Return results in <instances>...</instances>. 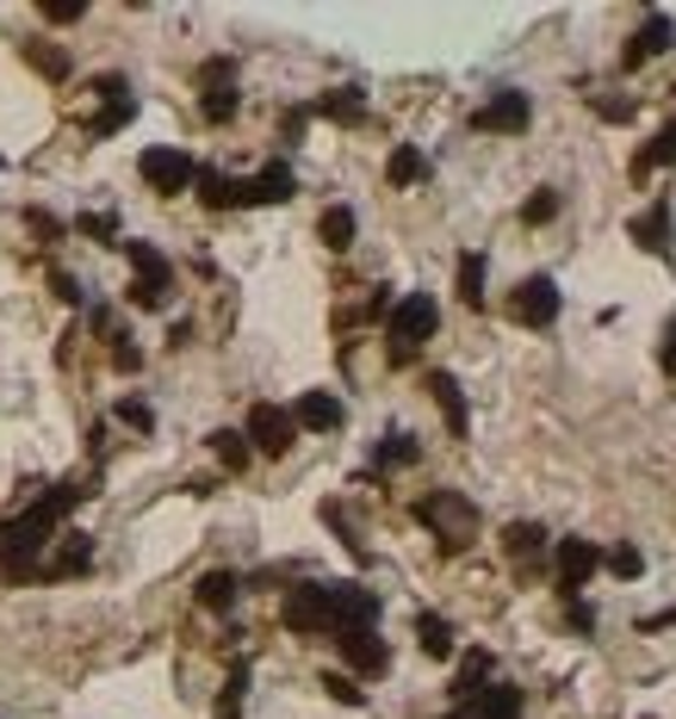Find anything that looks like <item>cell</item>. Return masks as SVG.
I'll return each instance as SVG.
<instances>
[{
    "mask_svg": "<svg viewBox=\"0 0 676 719\" xmlns=\"http://www.w3.org/2000/svg\"><path fill=\"white\" fill-rule=\"evenodd\" d=\"M441 329V304L428 298V292H404V298L391 304L386 317V341H391V366H410L416 347Z\"/></svg>",
    "mask_w": 676,
    "mask_h": 719,
    "instance_id": "cell-1",
    "label": "cell"
},
{
    "mask_svg": "<svg viewBox=\"0 0 676 719\" xmlns=\"http://www.w3.org/2000/svg\"><path fill=\"white\" fill-rule=\"evenodd\" d=\"M416 521L435 528V540H441L447 552H460L465 540L478 533V503L460 496V491H428V496H416Z\"/></svg>",
    "mask_w": 676,
    "mask_h": 719,
    "instance_id": "cell-2",
    "label": "cell"
},
{
    "mask_svg": "<svg viewBox=\"0 0 676 719\" xmlns=\"http://www.w3.org/2000/svg\"><path fill=\"white\" fill-rule=\"evenodd\" d=\"M280 621H286V633H335V596H329V584H298L286 589V602H280Z\"/></svg>",
    "mask_w": 676,
    "mask_h": 719,
    "instance_id": "cell-3",
    "label": "cell"
},
{
    "mask_svg": "<svg viewBox=\"0 0 676 719\" xmlns=\"http://www.w3.org/2000/svg\"><path fill=\"white\" fill-rule=\"evenodd\" d=\"M137 174L150 180L162 199H175V192H187L193 187V174H199V162L187 150H175V143H155V150H143L137 155Z\"/></svg>",
    "mask_w": 676,
    "mask_h": 719,
    "instance_id": "cell-4",
    "label": "cell"
},
{
    "mask_svg": "<svg viewBox=\"0 0 676 719\" xmlns=\"http://www.w3.org/2000/svg\"><path fill=\"white\" fill-rule=\"evenodd\" d=\"M242 440H249V453L286 459V453H292V440H298V422H292V410H280V403H254V410H249V428H242Z\"/></svg>",
    "mask_w": 676,
    "mask_h": 719,
    "instance_id": "cell-5",
    "label": "cell"
},
{
    "mask_svg": "<svg viewBox=\"0 0 676 719\" xmlns=\"http://www.w3.org/2000/svg\"><path fill=\"white\" fill-rule=\"evenodd\" d=\"M559 304H565V292L546 273H527L522 285H515V298H509V317L522 322V329H553L559 322Z\"/></svg>",
    "mask_w": 676,
    "mask_h": 719,
    "instance_id": "cell-6",
    "label": "cell"
},
{
    "mask_svg": "<svg viewBox=\"0 0 676 719\" xmlns=\"http://www.w3.org/2000/svg\"><path fill=\"white\" fill-rule=\"evenodd\" d=\"M527 118H534V99L515 94V87H502V94H490L472 113V131H497V137H522L527 131Z\"/></svg>",
    "mask_w": 676,
    "mask_h": 719,
    "instance_id": "cell-7",
    "label": "cell"
},
{
    "mask_svg": "<svg viewBox=\"0 0 676 719\" xmlns=\"http://www.w3.org/2000/svg\"><path fill=\"white\" fill-rule=\"evenodd\" d=\"M342 658H348L354 676H386L391 670V645L379 639V626H354V633H335Z\"/></svg>",
    "mask_w": 676,
    "mask_h": 719,
    "instance_id": "cell-8",
    "label": "cell"
},
{
    "mask_svg": "<svg viewBox=\"0 0 676 719\" xmlns=\"http://www.w3.org/2000/svg\"><path fill=\"white\" fill-rule=\"evenodd\" d=\"M671 44H676V20L671 13H645V25H639L633 38H627V50H620V69L633 75V69H645L652 57H664Z\"/></svg>",
    "mask_w": 676,
    "mask_h": 719,
    "instance_id": "cell-9",
    "label": "cell"
},
{
    "mask_svg": "<svg viewBox=\"0 0 676 719\" xmlns=\"http://www.w3.org/2000/svg\"><path fill=\"white\" fill-rule=\"evenodd\" d=\"M236 69L224 57L217 62H205V69H199V81H205V99H199V106H205V118H212V125H230L236 118V106H242V99H236Z\"/></svg>",
    "mask_w": 676,
    "mask_h": 719,
    "instance_id": "cell-10",
    "label": "cell"
},
{
    "mask_svg": "<svg viewBox=\"0 0 676 719\" xmlns=\"http://www.w3.org/2000/svg\"><path fill=\"white\" fill-rule=\"evenodd\" d=\"M94 94L106 99V106H99V118H94V137H112V131H124V125H131V113H137L131 81H124V75H99V81H94Z\"/></svg>",
    "mask_w": 676,
    "mask_h": 719,
    "instance_id": "cell-11",
    "label": "cell"
},
{
    "mask_svg": "<svg viewBox=\"0 0 676 719\" xmlns=\"http://www.w3.org/2000/svg\"><path fill=\"white\" fill-rule=\"evenodd\" d=\"M671 236H676L671 199H657V205H645V211L633 217V243L645 248V255H657V261H671Z\"/></svg>",
    "mask_w": 676,
    "mask_h": 719,
    "instance_id": "cell-12",
    "label": "cell"
},
{
    "mask_svg": "<svg viewBox=\"0 0 676 719\" xmlns=\"http://www.w3.org/2000/svg\"><path fill=\"white\" fill-rule=\"evenodd\" d=\"M292 192H298L292 168H286V162H268L254 180H242V205H286Z\"/></svg>",
    "mask_w": 676,
    "mask_h": 719,
    "instance_id": "cell-13",
    "label": "cell"
},
{
    "mask_svg": "<svg viewBox=\"0 0 676 719\" xmlns=\"http://www.w3.org/2000/svg\"><path fill=\"white\" fill-rule=\"evenodd\" d=\"M428 391H435V403H441V416H447V435L465 440L472 435V410H465V391L453 373H428Z\"/></svg>",
    "mask_w": 676,
    "mask_h": 719,
    "instance_id": "cell-14",
    "label": "cell"
},
{
    "mask_svg": "<svg viewBox=\"0 0 676 719\" xmlns=\"http://www.w3.org/2000/svg\"><path fill=\"white\" fill-rule=\"evenodd\" d=\"M596 570H602V552L590 546V540H565V546H559V584H565V596H578Z\"/></svg>",
    "mask_w": 676,
    "mask_h": 719,
    "instance_id": "cell-15",
    "label": "cell"
},
{
    "mask_svg": "<svg viewBox=\"0 0 676 719\" xmlns=\"http://www.w3.org/2000/svg\"><path fill=\"white\" fill-rule=\"evenodd\" d=\"M472 719H522V688L515 682H484L478 695L465 700Z\"/></svg>",
    "mask_w": 676,
    "mask_h": 719,
    "instance_id": "cell-16",
    "label": "cell"
},
{
    "mask_svg": "<svg viewBox=\"0 0 676 719\" xmlns=\"http://www.w3.org/2000/svg\"><path fill=\"white\" fill-rule=\"evenodd\" d=\"M342 416H348V410H342V398H335V391H305V398H298V410H292V422H298V428H317V435H335V428H342Z\"/></svg>",
    "mask_w": 676,
    "mask_h": 719,
    "instance_id": "cell-17",
    "label": "cell"
},
{
    "mask_svg": "<svg viewBox=\"0 0 676 719\" xmlns=\"http://www.w3.org/2000/svg\"><path fill=\"white\" fill-rule=\"evenodd\" d=\"M87 565H94V540H87V533H69V540L50 552V565H38V577H81Z\"/></svg>",
    "mask_w": 676,
    "mask_h": 719,
    "instance_id": "cell-18",
    "label": "cell"
},
{
    "mask_svg": "<svg viewBox=\"0 0 676 719\" xmlns=\"http://www.w3.org/2000/svg\"><path fill=\"white\" fill-rule=\"evenodd\" d=\"M193 187H199V205L205 211H236L242 205V180H230V174H217V168H199Z\"/></svg>",
    "mask_w": 676,
    "mask_h": 719,
    "instance_id": "cell-19",
    "label": "cell"
},
{
    "mask_svg": "<svg viewBox=\"0 0 676 719\" xmlns=\"http://www.w3.org/2000/svg\"><path fill=\"white\" fill-rule=\"evenodd\" d=\"M310 113L329 118V125H360V118H367V99H360V87H329Z\"/></svg>",
    "mask_w": 676,
    "mask_h": 719,
    "instance_id": "cell-20",
    "label": "cell"
},
{
    "mask_svg": "<svg viewBox=\"0 0 676 719\" xmlns=\"http://www.w3.org/2000/svg\"><path fill=\"white\" fill-rule=\"evenodd\" d=\"M490 670H497V658H490V651H465V658H460V676H453V700L465 707V700H472L484 682H490Z\"/></svg>",
    "mask_w": 676,
    "mask_h": 719,
    "instance_id": "cell-21",
    "label": "cell"
},
{
    "mask_svg": "<svg viewBox=\"0 0 676 719\" xmlns=\"http://www.w3.org/2000/svg\"><path fill=\"white\" fill-rule=\"evenodd\" d=\"M124 248V261L137 267V280H155V285H175V267H168V255L150 243H118Z\"/></svg>",
    "mask_w": 676,
    "mask_h": 719,
    "instance_id": "cell-22",
    "label": "cell"
},
{
    "mask_svg": "<svg viewBox=\"0 0 676 719\" xmlns=\"http://www.w3.org/2000/svg\"><path fill=\"white\" fill-rule=\"evenodd\" d=\"M354 229H360V217H354L348 205H329L323 217H317V236H323V248H335V255L354 248Z\"/></svg>",
    "mask_w": 676,
    "mask_h": 719,
    "instance_id": "cell-23",
    "label": "cell"
},
{
    "mask_svg": "<svg viewBox=\"0 0 676 719\" xmlns=\"http://www.w3.org/2000/svg\"><path fill=\"white\" fill-rule=\"evenodd\" d=\"M502 552H509V558H541L546 528L541 521H509V528H502Z\"/></svg>",
    "mask_w": 676,
    "mask_h": 719,
    "instance_id": "cell-24",
    "label": "cell"
},
{
    "mask_svg": "<svg viewBox=\"0 0 676 719\" xmlns=\"http://www.w3.org/2000/svg\"><path fill=\"white\" fill-rule=\"evenodd\" d=\"M236 577L230 570H205V577H199V608H212V614H230L236 608Z\"/></svg>",
    "mask_w": 676,
    "mask_h": 719,
    "instance_id": "cell-25",
    "label": "cell"
},
{
    "mask_svg": "<svg viewBox=\"0 0 676 719\" xmlns=\"http://www.w3.org/2000/svg\"><path fill=\"white\" fill-rule=\"evenodd\" d=\"M657 168H676V125H664V131L652 137V150L633 162V180H652Z\"/></svg>",
    "mask_w": 676,
    "mask_h": 719,
    "instance_id": "cell-26",
    "label": "cell"
},
{
    "mask_svg": "<svg viewBox=\"0 0 676 719\" xmlns=\"http://www.w3.org/2000/svg\"><path fill=\"white\" fill-rule=\"evenodd\" d=\"M386 180L391 187H416V180H423V150H416V143H398L391 162H386Z\"/></svg>",
    "mask_w": 676,
    "mask_h": 719,
    "instance_id": "cell-27",
    "label": "cell"
},
{
    "mask_svg": "<svg viewBox=\"0 0 676 719\" xmlns=\"http://www.w3.org/2000/svg\"><path fill=\"white\" fill-rule=\"evenodd\" d=\"M212 453H217V465H224V472H249V440L236 435V428H217L212 435Z\"/></svg>",
    "mask_w": 676,
    "mask_h": 719,
    "instance_id": "cell-28",
    "label": "cell"
},
{
    "mask_svg": "<svg viewBox=\"0 0 676 719\" xmlns=\"http://www.w3.org/2000/svg\"><path fill=\"white\" fill-rule=\"evenodd\" d=\"M416 639H423L428 658H453V626L441 614H416Z\"/></svg>",
    "mask_w": 676,
    "mask_h": 719,
    "instance_id": "cell-29",
    "label": "cell"
},
{
    "mask_svg": "<svg viewBox=\"0 0 676 719\" xmlns=\"http://www.w3.org/2000/svg\"><path fill=\"white\" fill-rule=\"evenodd\" d=\"M416 435H386V447L372 453V472H398V465H416Z\"/></svg>",
    "mask_w": 676,
    "mask_h": 719,
    "instance_id": "cell-30",
    "label": "cell"
},
{
    "mask_svg": "<svg viewBox=\"0 0 676 719\" xmlns=\"http://www.w3.org/2000/svg\"><path fill=\"white\" fill-rule=\"evenodd\" d=\"M460 298L472 304V310H484V255H478V248L460 255Z\"/></svg>",
    "mask_w": 676,
    "mask_h": 719,
    "instance_id": "cell-31",
    "label": "cell"
},
{
    "mask_svg": "<svg viewBox=\"0 0 676 719\" xmlns=\"http://www.w3.org/2000/svg\"><path fill=\"white\" fill-rule=\"evenodd\" d=\"M602 565L615 570V577H627V584H633L639 570H645V552H639L633 540H620V546H608V552H602Z\"/></svg>",
    "mask_w": 676,
    "mask_h": 719,
    "instance_id": "cell-32",
    "label": "cell"
},
{
    "mask_svg": "<svg viewBox=\"0 0 676 719\" xmlns=\"http://www.w3.org/2000/svg\"><path fill=\"white\" fill-rule=\"evenodd\" d=\"M25 62H32L44 81H69V57H62V50H50V44H25Z\"/></svg>",
    "mask_w": 676,
    "mask_h": 719,
    "instance_id": "cell-33",
    "label": "cell"
},
{
    "mask_svg": "<svg viewBox=\"0 0 676 719\" xmlns=\"http://www.w3.org/2000/svg\"><path fill=\"white\" fill-rule=\"evenodd\" d=\"M553 217H559V192H553V187H541V192H534V199L522 205V224H534V229H541V224H553Z\"/></svg>",
    "mask_w": 676,
    "mask_h": 719,
    "instance_id": "cell-34",
    "label": "cell"
},
{
    "mask_svg": "<svg viewBox=\"0 0 676 719\" xmlns=\"http://www.w3.org/2000/svg\"><path fill=\"white\" fill-rule=\"evenodd\" d=\"M112 416L124 422V428H137V435H150V428H155V410H150L143 398H118V410H112Z\"/></svg>",
    "mask_w": 676,
    "mask_h": 719,
    "instance_id": "cell-35",
    "label": "cell"
},
{
    "mask_svg": "<svg viewBox=\"0 0 676 719\" xmlns=\"http://www.w3.org/2000/svg\"><path fill=\"white\" fill-rule=\"evenodd\" d=\"M81 236H94V243H112L118 248V217L112 211H87V217H75Z\"/></svg>",
    "mask_w": 676,
    "mask_h": 719,
    "instance_id": "cell-36",
    "label": "cell"
},
{
    "mask_svg": "<svg viewBox=\"0 0 676 719\" xmlns=\"http://www.w3.org/2000/svg\"><path fill=\"white\" fill-rule=\"evenodd\" d=\"M124 292H131V304H137V310H162V304H168V292H175V285H155V280H131V285H124Z\"/></svg>",
    "mask_w": 676,
    "mask_h": 719,
    "instance_id": "cell-37",
    "label": "cell"
},
{
    "mask_svg": "<svg viewBox=\"0 0 676 719\" xmlns=\"http://www.w3.org/2000/svg\"><path fill=\"white\" fill-rule=\"evenodd\" d=\"M323 688H329V700H342V707H360V700H367V695H360V682H354V676H342V670H329V676H323Z\"/></svg>",
    "mask_w": 676,
    "mask_h": 719,
    "instance_id": "cell-38",
    "label": "cell"
},
{
    "mask_svg": "<svg viewBox=\"0 0 676 719\" xmlns=\"http://www.w3.org/2000/svg\"><path fill=\"white\" fill-rule=\"evenodd\" d=\"M112 366L118 373H143V347H131V335H112Z\"/></svg>",
    "mask_w": 676,
    "mask_h": 719,
    "instance_id": "cell-39",
    "label": "cell"
},
{
    "mask_svg": "<svg viewBox=\"0 0 676 719\" xmlns=\"http://www.w3.org/2000/svg\"><path fill=\"white\" fill-rule=\"evenodd\" d=\"M596 118L602 125H627V118H633V99H596Z\"/></svg>",
    "mask_w": 676,
    "mask_h": 719,
    "instance_id": "cell-40",
    "label": "cell"
},
{
    "mask_svg": "<svg viewBox=\"0 0 676 719\" xmlns=\"http://www.w3.org/2000/svg\"><path fill=\"white\" fill-rule=\"evenodd\" d=\"M565 614H571V626H578V633H590V626H596V608L583 602V596H565Z\"/></svg>",
    "mask_w": 676,
    "mask_h": 719,
    "instance_id": "cell-41",
    "label": "cell"
},
{
    "mask_svg": "<svg viewBox=\"0 0 676 719\" xmlns=\"http://www.w3.org/2000/svg\"><path fill=\"white\" fill-rule=\"evenodd\" d=\"M38 13H44V20H50V25H75L81 13H87V7H81V0H75V7H57V0H44Z\"/></svg>",
    "mask_w": 676,
    "mask_h": 719,
    "instance_id": "cell-42",
    "label": "cell"
},
{
    "mask_svg": "<svg viewBox=\"0 0 676 719\" xmlns=\"http://www.w3.org/2000/svg\"><path fill=\"white\" fill-rule=\"evenodd\" d=\"M25 224L38 229L44 243H62V224H57V217H50V211H32V217H25Z\"/></svg>",
    "mask_w": 676,
    "mask_h": 719,
    "instance_id": "cell-43",
    "label": "cell"
},
{
    "mask_svg": "<svg viewBox=\"0 0 676 719\" xmlns=\"http://www.w3.org/2000/svg\"><path fill=\"white\" fill-rule=\"evenodd\" d=\"M50 292H57L62 304H81V285L69 280V273H50Z\"/></svg>",
    "mask_w": 676,
    "mask_h": 719,
    "instance_id": "cell-44",
    "label": "cell"
},
{
    "mask_svg": "<svg viewBox=\"0 0 676 719\" xmlns=\"http://www.w3.org/2000/svg\"><path fill=\"white\" fill-rule=\"evenodd\" d=\"M664 626H676V608H657V614H645V621H639V633H664Z\"/></svg>",
    "mask_w": 676,
    "mask_h": 719,
    "instance_id": "cell-45",
    "label": "cell"
},
{
    "mask_svg": "<svg viewBox=\"0 0 676 719\" xmlns=\"http://www.w3.org/2000/svg\"><path fill=\"white\" fill-rule=\"evenodd\" d=\"M657 360H664V366H671V373H676V317L664 322V347H657Z\"/></svg>",
    "mask_w": 676,
    "mask_h": 719,
    "instance_id": "cell-46",
    "label": "cell"
},
{
    "mask_svg": "<svg viewBox=\"0 0 676 719\" xmlns=\"http://www.w3.org/2000/svg\"><path fill=\"white\" fill-rule=\"evenodd\" d=\"M441 719H472V714H465V707H453V714H441Z\"/></svg>",
    "mask_w": 676,
    "mask_h": 719,
    "instance_id": "cell-47",
    "label": "cell"
}]
</instances>
